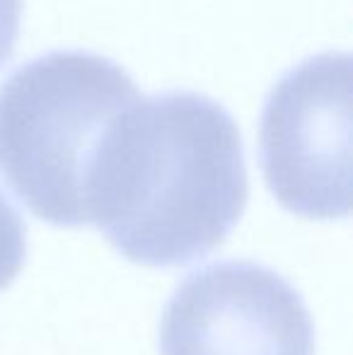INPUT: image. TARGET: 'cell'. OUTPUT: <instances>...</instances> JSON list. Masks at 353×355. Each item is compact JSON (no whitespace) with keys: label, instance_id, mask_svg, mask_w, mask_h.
I'll return each mask as SVG.
<instances>
[{"label":"cell","instance_id":"4","mask_svg":"<svg viewBox=\"0 0 353 355\" xmlns=\"http://www.w3.org/2000/svg\"><path fill=\"white\" fill-rule=\"evenodd\" d=\"M160 355H315L300 293L255 261L189 273L160 319Z\"/></svg>","mask_w":353,"mask_h":355},{"label":"cell","instance_id":"2","mask_svg":"<svg viewBox=\"0 0 353 355\" xmlns=\"http://www.w3.org/2000/svg\"><path fill=\"white\" fill-rule=\"evenodd\" d=\"M141 97L112 58L58 49L0 85V174L39 220L87 225V184L114 119Z\"/></svg>","mask_w":353,"mask_h":355},{"label":"cell","instance_id":"1","mask_svg":"<svg viewBox=\"0 0 353 355\" xmlns=\"http://www.w3.org/2000/svg\"><path fill=\"white\" fill-rule=\"evenodd\" d=\"M247 196L235 119L206 94L170 89L114 119L87 184V225L128 261L182 266L225 242Z\"/></svg>","mask_w":353,"mask_h":355},{"label":"cell","instance_id":"6","mask_svg":"<svg viewBox=\"0 0 353 355\" xmlns=\"http://www.w3.org/2000/svg\"><path fill=\"white\" fill-rule=\"evenodd\" d=\"M22 0H0V63L10 58L19 34Z\"/></svg>","mask_w":353,"mask_h":355},{"label":"cell","instance_id":"5","mask_svg":"<svg viewBox=\"0 0 353 355\" xmlns=\"http://www.w3.org/2000/svg\"><path fill=\"white\" fill-rule=\"evenodd\" d=\"M27 259V227L17 208L0 191V290H5L22 271Z\"/></svg>","mask_w":353,"mask_h":355},{"label":"cell","instance_id":"3","mask_svg":"<svg viewBox=\"0 0 353 355\" xmlns=\"http://www.w3.org/2000/svg\"><path fill=\"white\" fill-rule=\"evenodd\" d=\"M259 162L276 201L312 220L351 211V56H310L278 78L259 123Z\"/></svg>","mask_w":353,"mask_h":355}]
</instances>
